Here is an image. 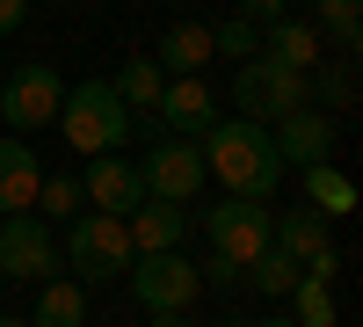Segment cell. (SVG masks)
I'll return each mask as SVG.
<instances>
[{"label":"cell","mask_w":363,"mask_h":327,"mask_svg":"<svg viewBox=\"0 0 363 327\" xmlns=\"http://www.w3.org/2000/svg\"><path fill=\"white\" fill-rule=\"evenodd\" d=\"M203 174L211 182H225V196H255L269 204L284 182V160H277V145H269V124H247V116H218L203 138Z\"/></svg>","instance_id":"cell-1"},{"label":"cell","mask_w":363,"mask_h":327,"mask_svg":"<svg viewBox=\"0 0 363 327\" xmlns=\"http://www.w3.org/2000/svg\"><path fill=\"white\" fill-rule=\"evenodd\" d=\"M131 124H138V116L116 102L109 80H80V87H66V102H58V131H66V145H73L80 160H95V153H124Z\"/></svg>","instance_id":"cell-2"},{"label":"cell","mask_w":363,"mask_h":327,"mask_svg":"<svg viewBox=\"0 0 363 327\" xmlns=\"http://www.w3.org/2000/svg\"><path fill=\"white\" fill-rule=\"evenodd\" d=\"M58 262H66L80 284H109V277H124L131 262H138V248H131L124 218H109V211H80V218H66Z\"/></svg>","instance_id":"cell-3"},{"label":"cell","mask_w":363,"mask_h":327,"mask_svg":"<svg viewBox=\"0 0 363 327\" xmlns=\"http://www.w3.org/2000/svg\"><path fill=\"white\" fill-rule=\"evenodd\" d=\"M313 102V73H291L277 58H247V66L233 73V109L247 116V124H277V116L306 109Z\"/></svg>","instance_id":"cell-4"},{"label":"cell","mask_w":363,"mask_h":327,"mask_svg":"<svg viewBox=\"0 0 363 327\" xmlns=\"http://www.w3.org/2000/svg\"><path fill=\"white\" fill-rule=\"evenodd\" d=\"M203 240H211V255H225V262L247 270V262L277 240V211L255 204V196H218V204L203 211Z\"/></svg>","instance_id":"cell-5"},{"label":"cell","mask_w":363,"mask_h":327,"mask_svg":"<svg viewBox=\"0 0 363 327\" xmlns=\"http://www.w3.org/2000/svg\"><path fill=\"white\" fill-rule=\"evenodd\" d=\"M58 277V233L37 211L0 218V284H51Z\"/></svg>","instance_id":"cell-6"},{"label":"cell","mask_w":363,"mask_h":327,"mask_svg":"<svg viewBox=\"0 0 363 327\" xmlns=\"http://www.w3.org/2000/svg\"><path fill=\"white\" fill-rule=\"evenodd\" d=\"M124 277H131V299H138L145 313H189L196 291H203L196 262L182 255V248H167V255H138Z\"/></svg>","instance_id":"cell-7"},{"label":"cell","mask_w":363,"mask_h":327,"mask_svg":"<svg viewBox=\"0 0 363 327\" xmlns=\"http://www.w3.org/2000/svg\"><path fill=\"white\" fill-rule=\"evenodd\" d=\"M58 102H66V80H58L51 66H15L8 87H0V124H8L15 138H29V131L58 124Z\"/></svg>","instance_id":"cell-8"},{"label":"cell","mask_w":363,"mask_h":327,"mask_svg":"<svg viewBox=\"0 0 363 327\" xmlns=\"http://www.w3.org/2000/svg\"><path fill=\"white\" fill-rule=\"evenodd\" d=\"M138 182H145V196L189 204V196L203 189V145H196V138H160V145H145Z\"/></svg>","instance_id":"cell-9"},{"label":"cell","mask_w":363,"mask_h":327,"mask_svg":"<svg viewBox=\"0 0 363 327\" xmlns=\"http://www.w3.org/2000/svg\"><path fill=\"white\" fill-rule=\"evenodd\" d=\"M80 196H87V211L131 218L138 204H145V182H138V160H124V153H95V160L80 167Z\"/></svg>","instance_id":"cell-10"},{"label":"cell","mask_w":363,"mask_h":327,"mask_svg":"<svg viewBox=\"0 0 363 327\" xmlns=\"http://www.w3.org/2000/svg\"><path fill=\"white\" fill-rule=\"evenodd\" d=\"M269 145H277V160L284 167H327V153H335V116L327 109H291L269 124Z\"/></svg>","instance_id":"cell-11"},{"label":"cell","mask_w":363,"mask_h":327,"mask_svg":"<svg viewBox=\"0 0 363 327\" xmlns=\"http://www.w3.org/2000/svg\"><path fill=\"white\" fill-rule=\"evenodd\" d=\"M277 248H284L306 277H320V284H335V270H342L335 240H327V218L313 211V204H298V211H284V218H277Z\"/></svg>","instance_id":"cell-12"},{"label":"cell","mask_w":363,"mask_h":327,"mask_svg":"<svg viewBox=\"0 0 363 327\" xmlns=\"http://www.w3.org/2000/svg\"><path fill=\"white\" fill-rule=\"evenodd\" d=\"M153 116H160L174 138H203L211 124H218V95L203 87V73H196V80H167L160 102H153Z\"/></svg>","instance_id":"cell-13"},{"label":"cell","mask_w":363,"mask_h":327,"mask_svg":"<svg viewBox=\"0 0 363 327\" xmlns=\"http://www.w3.org/2000/svg\"><path fill=\"white\" fill-rule=\"evenodd\" d=\"M189 204H167V196H145L138 204V211L124 218V233H131V248L138 255H167V248H182V240H189Z\"/></svg>","instance_id":"cell-14"},{"label":"cell","mask_w":363,"mask_h":327,"mask_svg":"<svg viewBox=\"0 0 363 327\" xmlns=\"http://www.w3.org/2000/svg\"><path fill=\"white\" fill-rule=\"evenodd\" d=\"M37 182H44V160H37V145L29 138H0V218H15V211H37Z\"/></svg>","instance_id":"cell-15"},{"label":"cell","mask_w":363,"mask_h":327,"mask_svg":"<svg viewBox=\"0 0 363 327\" xmlns=\"http://www.w3.org/2000/svg\"><path fill=\"white\" fill-rule=\"evenodd\" d=\"M320 44L327 37H320L306 15H284V22L262 29V58H277V66H291V73H320V58H327Z\"/></svg>","instance_id":"cell-16"},{"label":"cell","mask_w":363,"mask_h":327,"mask_svg":"<svg viewBox=\"0 0 363 327\" xmlns=\"http://www.w3.org/2000/svg\"><path fill=\"white\" fill-rule=\"evenodd\" d=\"M211 58H218V51H211V22H174L167 37L153 44V66H160L167 80H196Z\"/></svg>","instance_id":"cell-17"},{"label":"cell","mask_w":363,"mask_h":327,"mask_svg":"<svg viewBox=\"0 0 363 327\" xmlns=\"http://www.w3.org/2000/svg\"><path fill=\"white\" fill-rule=\"evenodd\" d=\"M109 87H116V102H124L131 116H138V109L153 116V102H160V87H167V73L153 66V51H138V58H124V66H116V80H109Z\"/></svg>","instance_id":"cell-18"},{"label":"cell","mask_w":363,"mask_h":327,"mask_svg":"<svg viewBox=\"0 0 363 327\" xmlns=\"http://www.w3.org/2000/svg\"><path fill=\"white\" fill-rule=\"evenodd\" d=\"M29 327H87V284H44L37 306H29Z\"/></svg>","instance_id":"cell-19"},{"label":"cell","mask_w":363,"mask_h":327,"mask_svg":"<svg viewBox=\"0 0 363 327\" xmlns=\"http://www.w3.org/2000/svg\"><path fill=\"white\" fill-rule=\"evenodd\" d=\"M298 174H306V204H313L320 218H349L356 211V182H349L342 167H298Z\"/></svg>","instance_id":"cell-20"},{"label":"cell","mask_w":363,"mask_h":327,"mask_svg":"<svg viewBox=\"0 0 363 327\" xmlns=\"http://www.w3.org/2000/svg\"><path fill=\"white\" fill-rule=\"evenodd\" d=\"M291 320H298V327H342V313H335V284H320V277L298 270V284H291Z\"/></svg>","instance_id":"cell-21"},{"label":"cell","mask_w":363,"mask_h":327,"mask_svg":"<svg viewBox=\"0 0 363 327\" xmlns=\"http://www.w3.org/2000/svg\"><path fill=\"white\" fill-rule=\"evenodd\" d=\"M247 284L262 291V299H291V284H298V262H291V255H284L277 240H269V248H262V255L247 262Z\"/></svg>","instance_id":"cell-22"},{"label":"cell","mask_w":363,"mask_h":327,"mask_svg":"<svg viewBox=\"0 0 363 327\" xmlns=\"http://www.w3.org/2000/svg\"><path fill=\"white\" fill-rule=\"evenodd\" d=\"M80 174H44V182H37V218L44 226H66V218H80Z\"/></svg>","instance_id":"cell-23"},{"label":"cell","mask_w":363,"mask_h":327,"mask_svg":"<svg viewBox=\"0 0 363 327\" xmlns=\"http://www.w3.org/2000/svg\"><path fill=\"white\" fill-rule=\"evenodd\" d=\"M313 29H320V37L327 44H335V51H356V29H363V0H313Z\"/></svg>","instance_id":"cell-24"},{"label":"cell","mask_w":363,"mask_h":327,"mask_svg":"<svg viewBox=\"0 0 363 327\" xmlns=\"http://www.w3.org/2000/svg\"><path fill=\"white\" fill-rule=\"evenodd\" d=\"M211 51L247 66V58H262V29H255V22H240V15H225V22H211Z\"/></svg>","instance_id":"cell-25"},{"label":"cell","mask_w":363,"mask_h":327,"mask_svg":"<svg viewBox=\"0 0 363 327\" xmlns=\"http://www.w3.org/2000/svg\"><path fill=\"white\" fill-rule=\"evenodd\" d=\"M349 102H356V51H335V73L313 87V109L335 116V109H349Z\"/></svg>","instance_id":"cell-26"},{"label":"cell","mask_w":363,"mask_h":327,"mask_svg":"<svg viewBox=\"0 0 363 327\" xmlns=\"http://www.w3.org/2000/svg\"><path fill=\"white\" fill-rule=\"evenodd\" d=\"M196 277H203L211 291H240V284H247V270H240V262H225V255H203Z\"/></svg>","instance_id":"cell-27"},{"label":"cell","mask_w":363,"mask_h":327,"mask_svg":"<svg viewBox=\"0 0 363 327\" xmlns=\"http://www.w3.org/2000/svg\"><path fill=\"white\" fill-rule=\"evenodd\" d=\"M233 15H240V22H255V29H269V22H284L291 8H284V0H233Z\"/></svg>","instance_id":"cell-28"},{"label":"cell","mask_w":363,"mask_h":327,"mask_svg":"<svg viewBox=\"0 0 363 327\" xmlns=\"http://www.w3.org/2000/svg\"><path fill=\"white\" fill-rule=\"evenodd\" d=\"M22 22H29V0H0V37H15Z\"/></svg>","instance_id":"cell-29"},{"label":"cell","mask_w":363,"mask_h":327,"mask_svg":"<svg viewBox=\"0 0 363 327\" xmlns=\"http://www.w3.org/2000/svg\"><path fill=\"white\" fill-rule=\"evenodd\" d=\"M145 327H196L189 313H145Z\"/></svg>","instance_id":"cell-30"},{"label":"cell","mask_w":363,"mask_h":327,"mask_svg":"<svg viewBox=\"0 0 363 327\" xmlns=\"http://www.w3.org/2000/svg\"><path fill=\"white\" fill-rule=\"evenodd\" d=\"M247 327H298L291 313H269V320H247Z\"/></svg>","instance_id":"cell-31"},{"label":"cell","mask_w":363,"mask_h":327,"mask_svg":"<svg viewBox=\"0 0 363 327\" xmlns=\"http://www.w3.org/2000/svg\"><path fill=\"white\" fill-rule=\"evenodd\" d=\"M218 327H247V320H240V313H225V320H218Z\"/></svg>","instance_id":"cell-32"},{"label":"cell","mask_w":363,"mask_h":327,"mask_svg":"<svg viewBox=\"0 0 363 327\" xmlns=\"http://www.w3.org/2000/svg\"><path fill=\"white\" fill-rule=\"evenodd\" d=\"M0 327H29V320H0Z\"/></svg>","instance_id":"cell-33"}]
</instances>
